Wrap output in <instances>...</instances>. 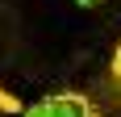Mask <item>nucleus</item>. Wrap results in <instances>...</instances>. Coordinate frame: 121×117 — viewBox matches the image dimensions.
I'll return each instance as SVG.
<instances>
[{"instance_id":"f257e3e1","label":"nucleus","mask_w":121,"mask_h":117,"mask_svg":"<svg viewBox=\"0 0 121 117\" xmlns=\"http://www.w3.org/2000/svg\"><path fill=\"white\" fill-rule=\"evenodd\" d=\"M21 117H92V109L75 92H54V96H42L38 105H29Z\"/></svg>"},{"instance_id":"f03ea898","label":"nucleus","mask_w":121,"mask_h":117,"mask_svg":"<svg viewBox=\"0 0 121 117\" xmlns=\"http://www.w3.org/2000/svg\"><path fill=\"white\" fill-rule=\"evenodd\" d=\"M113 71H117V80H121V46H117V54H113Z\"/></svg>"},{"instance_id":"7ed1b4c3","label":"nucleus","mask_w":121,"mask_h":117,"mask_svg":"<svg viewBox=\"0 0 121 117\" xmlns=\"http://www.w3.org/2000/svg\"><path fill=\"white\" fill-rule=\"evenodd\" d=\"M75 4H79V9H96L100 0H75Z\"/></svg>"}]
</instances>
